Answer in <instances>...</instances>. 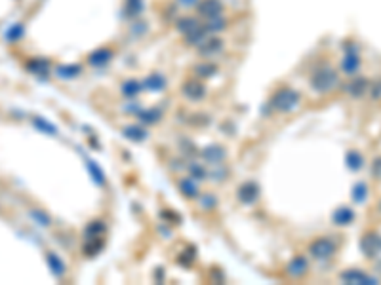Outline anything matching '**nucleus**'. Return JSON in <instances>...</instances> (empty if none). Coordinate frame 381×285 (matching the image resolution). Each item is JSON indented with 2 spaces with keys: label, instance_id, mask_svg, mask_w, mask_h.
Masks as SVG:
<instances>
[{
  "label": "nucleus",
  "instance_id": "nucleus-1",
  "mask_svg": "<svg viewBox=\"0 0 381 285\" xmlns=\"http://www.w3.org/2000/svg\"><path fill=\"white\" fill-rule=\"evenodd\" d=\"M337 84V73L330 67H322L318 71H314L313 78H311V86L318 93H326L330 90H334Z\"/></svg>",
  "mask_w": 381,
  "mask_h": 285
},
{
  "label": "nucleus",
  "instance_id": "nucleus-2",
  "mask_svg": "<svg viewBox=\"0 0 381 285\" xmlns=\"http://www.w3.org/2000/svg\"><path fill=\"white\" fill-rule=\"evenodd\" d=\"M360 249L366 257H370V259H374V257L381 255V236L375 232L364 234L360 239Z\"/></svg>",
  "mask_w": 381,
  "mask_h": 285
},
{
  "label": "nucleus",
  "instance_id": "nucleus-3",
  "mask_svg": "<svg viewBox=\"0 0 381 285\" xmlns=\"http://www.w3.org/2000/svg\"><path fill=\"white\" fill-rule=\"evenodd\" d=\"M341 67H343V73L347 74H354L358 71V67H360V53H358V48L354 46V44H347Z\"/></svg>",
  "mask_w": 381,
  "mask_h": 285
},
{
  "label": "nucleus",
  "instance_id": "nucleus-4",
  "mask_svg": "<svg viewBox=\"0 0 381 285\" xmlns=\"http://www.w3.org/2000/svg\"><path fill=\"white\" fill-rule=\"evenodd\" d=\"M335 253V244L330 238H318L311 244V255L314 259H328Z\"/></svg>",
  "mask_w": 381,
  "mask_h": 285
},
{
  "label": "nucleus",
  "instance_id": "nucleus-5",
  "mask_svg": "<svg viewBox=\"0 0 381 285\" xmlns=\"http://www.w3.org/2000/svg\"><path fill=\"white\" fill-rule=\"evenodd\" d=\"M297 103H299V93L292 92V90H288V87L280 90L278 95L273 99V105L278 106L280 111H290V108H294Z\"/></svg>",
  "mask_w": 381,
  "mask_h": 285
},
{
  "label": "nucleus",
  "instance_id": "nucleus-6",
  "mask_svg": "<svg viewBox=\"0 0 381 285\" xmlns=\"http://www.w3.org/2000/svg\"><path fill=\"white\" fill-rule=\"evenodd\" d=\"M341 279L345 283H364V285L375 283V278H372V276H368L364 272H358V270H349V272L341 274Z\"/></svg>",
  "mask_w": 381,
  "mask_h": 285
},
{
  "label": "nucleus",
  "instance_id": "nucleus-7",
  "mask_svg": "<svg viewBox=\"0 0 381 285\" xmlns=\"http://www.w3.org/2000/svg\"><path fill=\"white\" fill-rule=\"evenodd\" d=\"M238 198L244 204H254L255 198H257V186L254 183H244V185L238 188Z\"/></svg>",
  "mask_w": 381,
  "mask_h": 285
},
{
  "label": "nucleus",
  "instance_id": "nucleus-8",
  "mask_svg": "<svg viewBox=\"0 0 381 285\" xmlns=\"http://www.w3.org/2000/svg\"><path fill=\"white\" fill-rule=\"evenodd\" d=\"M221 10H223V6H221L219 0H204L200 4V13L206 17H217Z\"/></svg>",
  "mask_w": 381,
  "mask_h": 285
},
{
  "label": "nucleus",
  "instance_id": "nucleus-9",
  "mask_svg": "<svg viewBox=\"0 0 381 285\" xmlns=\"http://www.w3.org/2000/svg\"><path fill=\"white\" fill-rule=\"evenodd\" d=\"M353 219H354V213H353V209H349V207H339V209L334 213L335 225H349V223H353Z\"/></svg>",
  "mask_w": 381,
  "mask_h": 285
},
{
  "label": "nucleus",
  "instance_id": "nucleus-10",
  "mask_svg": "<svg viewBox=\"0 0 381 285\" xmlns=\"http://www.w3.org/2000/svg\"><path fill=\"white\" fill-rule=\"evenodd\" d=\"M288 272L292 274V276H303V274L307 272V260L303 259V257L294 259L288 265Z\"/></svg>",
  "mask_w": 381,
  "mask_h": 285
},
{
  "label": "nucleus",
  "instance_id": "nucleus-11",
  "mask_svg": "<svg viewBox=\"0 0 381 285\" xmlns=\"http://www.w3.org/2000/svg\"><path fill=\"white\" fill-rule=\"evenodd\" d=\"M366 87H368V80L366 78H356V80H353V82L349 84L347 90H349V93H351L353 97H360L362 93L366 92Z\"/></svg>",
  "mask_w": 381,
  "mask_h": 285
},
{
  "label": "nucleus",
  "instance_id": "nucleus-12",
  "mask_svg": "<svg viewBox=\"0 0 381 285\" xmlns=\"http://www.w3.org/2000/svg\"><path fill=\"white\" fill-rule=\"evenodd\" d=\"M48 260H50L52 270H54L55 276H63V272H65V265H63V262L57 259V255H54V253H48Z\"/></svg>",
  "mask_w": 381,
  "mask_h": 285
},
{
  "label": "nucleus",
  "instance_id": "nucleus-13",
  "mask_svg": "<svg viewBox=\"0 0 381 285\" xmlns=\"http://www.w3.org/2000/svg\"><path fill=\"white\" fill-rule=\"evenodd\" d=\"M109 59H111V52L109 50H99V52L90 55V63H94V65H101V63H105Z\"/></svg>",
  "mask_w": 381,
  "mask_h": 285
},
{
  "label": "nucleus",
  "instance_id": "nucleus-14",
  "mask_svg": "<svg viewBox=\"0 0 381 285\" xmlns=\"http://www.w3.org/2000/svg\"><path fill=\"white\" fill-rule=\"evenodd\" d=\"M347 166H349V169H360L362 167V156L358 152H349V156H347Z\"/></svg>",
  "mask_w": 381,
  "mask_h": 285
},
{
  "label": "nucleus",
  "instance_id": "nucleus-15",
  "mask_svg": "<svg viewBox=\"0 0 381 285\" xmlns=\"http://www.w3.org/2000/svg\"><path fill=\"white\" fill-rule=\"evenodd\" d=\"M145 84H147V87H151V90H162V87H164V78H162L161 74H151Z\"/></svg>",
  "mask_w": 381,
  "mask_h": 285
},
{
  "label": "nucleus",
  "instance_id": "nucleus-16",
  "mask_svg": "<svg viewBox=\"0 0 381 285\" xmlns=\"http://www.w3.org/2000/svg\"><path fill=\"white\" fill-rule=\"evenodd\" d=\"M185 93H187L191 99H198V97H202V93H204V87L198 86V84H187L185 86Z\"/></svg>",
  "mask_w": 381,
  "mask_h": 285
},
{
  "label": "nucleus",
  "instance_id": "nucleus-17",
  "mask_svg": "<svg viewBox=\"0 0 381 285\" xmlns=\"http://www.w3.org/2000/svg\"><path fill=\"white\" fill-rule=\"evenodd\" d=\"M366 190H368V188H366V185H362V183H360V185H356V186H354V194H353V198L356 200L358 204H360V202H364V198H366Z\"/></svg>",
  "mask_w": 381,
  "mask_h": 285
},
{
  "label": "nucleus",
  "instance_id": "nucleus-18",
  "mask_svg": "<svg viewBox=\"0 0 381 285\" xmlns=\"http://www.w3.org/2000/svg\"><path fill=\"white\" fill-rule=\"evenodd\" d=\"M21 34H23V27H21V25H15L14 29L10 31V33H6V38H10L12 42H15V40H17V38L21 36Z\"/></svg>",
  "mask_w": 381,
  "mask_h": 285
},
{
  "label": "nucleus",
  "instance_id": "nucleus-19",
  "mask_svg": "<svg viewBox=\"0 0 381 285\" xmlns=\"http://www.w3.org/2000/svg\"><path fill=\"white\" fill-rule=\"evenodd\" d=\"M181 188H183V194L185 196H196V188L193 185H189V181H183L181 183Z\"/></svg>",
  "mask_w": 381,
  "mask_h": 285
},
{
  "label": "nucleus",
  "instance_id": "nucleus-20",
  "mask_svg": "<svg viewBox=\"0 0 381 285\" xmlns=\"http://www.w3.org/2000/svg\"><path fill=\"white\" fill-rule=\"evenodd\" d=\"M34 124H36V126H41L46 133H55V127H54V126H50V124H48V122H44V120H41V118L34 120Z\"/></svg>",
  "mask_w": 381,
  "mask_h": 285
},
{
  "label": "nucleus",
  "instance_id": "nucleus-21",
  "mask_svg": "<svg viewBox=\"0 0 381 285\" xmlns=\"http://www.w3.org/2000/svg\"><path fill=\"white\" fill-rule=\"evenodd\" d=\"M372 171H374V175L377 177V179H381V158L377 160V162H374V167H372Z\"/></svg>",
  "mask_w": 381,
  "mask_h": 285
},
{
  "label": "nucleus",
  "instance_id": "nucleus-22",
  "mask_svg": "<svg viewBox=\"0 0 381 285\" xmlns=\"http://www.w3.org/2000/svg\"><path fill=\"white\" fill-rule=\"evenodd\" d=\"M198 71H200V74H214V67H210V65H202L198 67Z\"/></svg>",
  "mask_w": 381,
  "mask_h": 285
},
{
  "label": "nucleus",
  "instance_id": "nucleus-23",
  "mask_svg": "<svg viewBox=\"0 0 381 285\" xmlns=\"http://www.w3.org/2000/svg\"><path fill=\"white\" fill-rule=\"evenodd\" d=\"M372 95H374V97H381V82L375 84V87L372 90Z\"/></svg>",
  "mask_w": 381,
  "mask_h": 285
},
{
  "label": "nucleus",
  "instance_id": "nucleus-24",
  "mask_svg": "<svg viewBox=\"0 0 381 285\" xmlns=\"http://www.w3.org/2000/svg\"><path fill=\"white\" fill-rule=\"evenodd\" d=\"M181 2H183V4H185V6H189V4H194V2H196V0H181Z\"/></svg>",
  "mask_w": 381,
  "mask_h": 285
},
{
  "label": "nucleus",
  "instance_id": "nucleus-25",
  "mask_svg": "<svg viewBox=\"0 0 381 285\" xmlns=\"http://www.w3.org/2000/svg\"><path fill=\"white\" fill-rule=\"evenodd\" d=\"M379 209H381V204H379Z\"/></svg>",
  "mask_w": 381,
  "mask_h": 285
}]
</instances>
